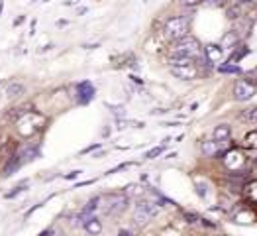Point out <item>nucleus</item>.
<instances>
[{
    "label": "nucleus",
    "mask_w": 257,
    "mask_h": 236,
    "mask_svg": "<svg viewBox=\"0 0 257 236\" xmlns=\"http://www.w3.org/2000/svg\"><path fill=\"white\" fill-rule=\"evenodd\" d=\"M45 122L47 118L40 112H22L16 120V130L24 138H32L36 132H40L45 126Z\"/></svg>",
    "instance_id": "1"
},
{
    "label": "nucleus",
    "mask_w": 257,
    "mask_h": 236,
    "mask_svg": "<svg viewBox=\"0 0 257 236\" xmlns=\"http://www.w3.org/2000/svg\"><path fill=\"white\" fill-rule=\"evenodd\" d=\"M171 57H187V59H198L202 57V47L198 40H194L191 36H185L171 45Z\"/></svg>",
    "instance_id": "2"
},
{
    "label": "nucleus",
    "mask_w": 257,
    "mask_h": 236,
    "mask_svg": "<svg viewBox=\"0 0 257 236\" xmlns=\"http://www.w3.org/2000/svg\"><path fill=\"white\" fill-rule=\"evenodd\" d=\"M189 28H191V20L187 16H173L163 26V36L169 42H177V40L189 36Z\"/></svg>",
    "instance_id": "3"
},
{
    "label": "nucleus",
    "mask_w": 257,
    "mask_h": 236,
    "mask_svg": "<svg viewBox=\"0 0 257 236\" xmlns=\"http://www.w3.org/2000/svg\"><path fill=\"white\" fill-rule=\"evenodd\" d=\"M98 209L104 215H120L128 207V197L124 193H108L104 197H98Z\"/></svg>",
    "instance_id": "4"
},
{
    "label": "nucleus",
    "mask_w": 257,
    "mask_h": 236,
    "mask_svg": "<svg viewBox=\"0 0 257 236\" xmlns=\"http://www.w3.org/2000/svg\"><path fill=\"white\" fill-rule=\"evenodd\" d=\"M171 73L177 79H183V81H191L198 75V69L194 65L193 59H187V57H171Z\"/></svg>",
    "instance_id": "5"
},
{
    "label": "nucleus",
    "mask_w": 257,
    "mask_h": 236,
    "mask_svg": "<svg viewBox=\"0 0 257 236\" xmlns=\"http://www.w3.org/2000/svg\"><path fill=\"white\" fill-rule=\"evenodd\" d=\"M157 211H159V207H157L155 203H151V201H142V203L136 205L134 220H136L138 224H146L148 220H151V216L157 215Z\"/></svg>",
    "instance_id": "6"
},
{
    "label": "nucleus",
    "mask_w": 257,
    "mask_h": 236,
    "mask_svg": "<svg viewBox=\"0 0 257 236\" xmlns=\"http://www.w3.org/2000/svg\"><path fill=\"white\" fill-rule=\"evenodd\" d=\"M222 160H224V166H226L230 172H239V170H243L245 164H247V155H245L241 150L226 151Z\"/></svg>",
    "instance_id": "7"
},
{
    "label": "nucleus",
    "mask_w": 257,
    "mask_h": 236,
    "mask_svg": "<svg viewBox=\"0 0 257 236\" xmlns=\"http://www.w3.org/2000/svg\"><path fill=\"white\" fill-rule=\"evenodd\" d=\"M255 95V87L251 85L249 81H237L234 87V97L236 101H249Z\"/></svg>",
    "instance_id": "8"
},
{
    "label": "nucleus",
    "mask_w": 257,
    "mask_h": 236,
    "mask_svg": "<svg viewBox=\"0 0 257 236\" xmlns=\"http://www.w3.org/2000/svg\"><path fill=\"white\" fill-rule=\"evenodd\" d=\"M228 142V140H226ZM226 142H216V140H208V142H202V151L206 155H224L226 153Z\"/></svg>",
    "instance_id": "9"
},
{
    "label": "nucleus",
    "mask_w": 257,
    "mask_h": 236,
    "mask_svg": "<svg viewBox=\"0 0 257 236\" xmlns=\"http://www.w3.org/2000/svg\"><path fill=\"white\" fill-rule=\"evenodd\" d=\"M204 55H206V59H208L210 63H220V61L224 59V49H222L220 45L210 43V45L204 47Z\"/></svg>",
    "instance_id": "10"
},
{
    "label": "nucleus",
    "mask_w": 257,
    "mask_h": 236,
    "mask_svg": "<svg viewBox=\"0 0 257 236\" xmlns=\"http://www.w3.org/2000/svg\"><path fill=\"white\" fill-rule=\"evenodd\" d=\"M77 91H79V103H83V105L92 101V97H94V87L90 85L88 81H83L81 85L77 87Z\"/></svg>",
    "instance_id": "11"
},
{
    "label": "nucleus",
    "mask_w": 257,
    "mask_h": 236,
    "mask_svg": "<svg viewBox=\"0 0 257 236\" xmlns=\"http://www.w3.org/2000/svg\"><path fill=\"white\" fill-rule=\"evenodd\" d=\"M85 230L88 234H100L102 224H100V220L96 216H88V218H85Z\"/></svg>",
    "instance_id": "12"
},
{
    "label": "nucleus",
    "mask_w": 257,
    "mask_h": 236,
    "mask_svg": "<svg viewBox=\"0 0 257 236\" xmlns=\"http://www.w3.org/2000/svg\"><path fill=\"white\" fill-rule=\"evenodd\" d=\"M212 138H214L216 142H226V140H230V126H228V124L216 126L214 132H212Z\"/></svg>",
    "instance_id": "13"
},
{
    "label": "nucleus",
    "mask_w": 257,
    "mask_h": 236,
    "mask_svg": "<svg viewBox=\"0 0 257 236\" xmlns=\"http://www.w3.org/2000/svg\"><path fill=\"white\" fill-rule=\"evenodd\" d=\"M243 197H245L249 203H257V179L255 181H249V183L243 187Z\"/></svg>",
    "instance_id": "14"
},
{
    "label": "nucleus",
    "mask_w": 257,
    "mask_h": 236,
    "mask_svg": "<svg viewBox=\"0 0 257 236\" xmlns=\"http://www.w3.org/2000/svg\"><path fill=\"white\" fill-rule=\"evenodd\" d=\"M241 146H243L245 150H257V128L251 130L249 134H245V138H243Z\"/></svg>",
    "instance_id": "15"
},
{
    "label": "nucleus",
    "mask_w": 257,
    "mask_h": 236,
    "mask_svg": "<svg viewBox=\"0 0 257 236\" xmlns=\"http://www.w3.org/2000/svg\"><path fill=\"white\" fill-rule=\"evenodd\" d=\"M241 120H245V122H253L257 124V108H249V110H245V112H241V116H239Z\"/></svg>",
    "instance_id": "16"
},
{
    "label": "nucleus",
    "mask_w": 257,
    "mask_h": 236,
    "mask_svg": "<svg viewBox=\"0 0 257 236\" xmlns=\"http://www.w3.org/2000/svg\"><path fill=\"white\" fill-rule=\"evenodd\" d=\"M234 218H236V222H251V220H255V215H253L251 211H241V213L236 215Z\"/></svg>",
    "instance_id": "17"
},
{
    "label": "nucleus",
    "mask_w": 257,
    "mask_h": 236,
    "mask_svg": "<svg viewBox=\"0 0 257 236\" xmlns=\"http://www.w3.org/2000/svg\"><path fill=\"white\" fill-rule=\"evenodd\" d=\"M126 197H142L144 195V187H140V185H130L126 187Z\"/></svg>",
    "instance_id": "18"
},
{
    "label": "nucleus",
    "mask_w": 257,
    "mask_h": 236,
    "mask_svg": "<svg viewBox=\"0 0 257 236\" xmlns=\"http://www.w3.org/2000/svg\"><path fill=\"white\" fill-rule=\"evenodd\" d=\"M22 91H24V87L20 83H12V85L8 87V97H18Z\"/></svg>",
    "instance_id": "19"
},
{
    "label": "nucleus",
    "mask_w": 257,
    "mask_h": 236,
    "mask_svg": "<svg viewBox=\"0 0 257 236\" xmlns=\"http://www.w3.org/2000/svg\"><path fill=\"white\" fill-rule=\"evenodd\" d=\"M161 151H163V146H159V148H153L151 151H148V153H146V158H148V160H153V158H155V155H159Z\"/></svg>",
    "instance_id": "20"
},
{
    "label": "nucleus",
    "mask_w": 257,
    "mask_h": 236,
    "mask_svg": "<svg viewBox=\"0 0 257 236\" xmlns=\"http://www.w3.org/2000/svg\"><path fill=\"white\" fill-rule=\"evenodd\" d=\"M236 42H237V38L234 36V34H228V36L224 38V45H234Z\"/></svg>",
    "instance_id": "21"
},
{
    "label": "nucleus",
    "mask_w": 257,
    "mask_h": 236,
    "mask_svg": "<svg viewBox=\"0 0 257 236\" xmlns=\"http://www.w3.org/2000/svg\"><path fill=\"white\" fill-rule=\"evenodd\" d=\"M204 0H181V4H185V6H196V4H202Z\"/></svg>",
    "instance_id": "22"
},
{
    "label": "nucleus",
    "mask_w": 257,
    "mask_h": 236,
    "mask_svg": "<svg viewBox=\"0 0 257 236\" xmlns=\"http://www.w3.org/2000/svg\"><path fill=\"white\" fill-rule=\"evenodd\" d=\"M222 71H224V73H237L239 69L234 67V65H226V67H222Z\"/></svg>",
    "instance_id": "23"
},
{
    "label": "nucleus",
    "mask_w": 257,
    "mask_h": 236,
    "mask_svg": "<svg viewBox=\"0 0 257 236\" xmlns=\"http://www.w3.org/2000/svg\"><path fill=\"white\" fill-rule=\"evenodd\" d=\"M81 172H73V173H69V175H65V179H75L77 175H79Z\"/></svg>",
    "instance_id": "24"
},
{
    "label": "nucleus",
    "mask_w": 257,
    "mask_h": 236,
    "mask_svg": "<svg viewBox=\"0 0 257 236\" xmlns=\"http://www.w3.org/2000/svg\"><path fill=\"white\" fill-rule=\"evenodd\" d=\"M51 234H53L51 230H45V232H42V234H40V236H51Z\"/></svg>",
    "instance_id": "25"
},
{
    "label": "nucleus",
    "mask_w": 257,
    "mask_h": 236,
    "mask_svg": "<svg viewBox=\"0 0 257 236\" xmlns=\"http://www.w3.org/2000/svg\"><path fill=\"white\" fill-rule=\"evenodd\" d=\"M120 236H130L128 232H120Z\"/></svg>",
    "instance_id": "26"
}]
</instances>
